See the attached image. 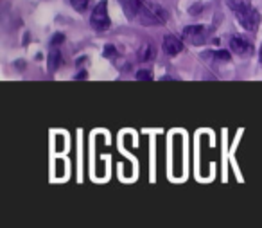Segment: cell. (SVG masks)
Listing matches in <instances>:
<instances>
[{"mask_svg":"<svg viewBox=\"0 0 262 228\" xmlns=\"http://www.w3.org/2000/svg\"><path fill=\"white\" fill-rule=\"evenodd\" d=\"M228 5H230V9H232V11L239 13V11H242V9L252 7V0H230V2H228Z\"/></svg>","mask_w":262,"mask_h":228,"instance_id":"11","label":"cell"},{"mask_svg":"<svg viewBox=\"0 0 262 228\" xmlns=\"http://www.w3.org/2000/svg\"><path fill=\"white\" fill-rule=\"evenodd\" d=\"M90 25L97 33H104V31L110 29V16H108V4H106V0H101L99 4L94 7L92 16H90Z\"/></svg>","mask_w":262,"mask_h":228,"instance_id":"2","label":"cell"},{"mask_svg":"<svg viewBox=\"0 0 262 228\" xmlns=\"http://www.w3.org/2000/svg\"><path fill=\"white\" fill-rule=\"evenodd\" d=\"M137 20L142 25H162L167 20V13L156 2H146L142 5V9H140Z\"/></svg>","mask_w":262,"mask_h":228,"instance_id":"1","label":"cell"},{"mask_svg":"<svg viewBox=\"0 0 262 228\" xmlns=\"http://www.w3.org/2000/svg\"><path fill=\"white\" fill-rule=\"evenodd\" d=\"M201 58H212V60H216V61H223V63H226V61H230V52L228 50H208V52H203L201 54Z\"/></svg>","mask_w":262,"mask_h":228,"instance_id":"10","label":"cell"},{"mask_svg":"<svg viewBox=\"0 0 262 228\" xmlns=\"http://www.w3.org/2000/svg\"><path fill=\"white\" fill-rule=\"evenodd\" d=\"M115 54H117L115 45H106V47H104V56H106V58H112V56H115Z\"/></svg>","mask_w":262,"mask_h":228,"instance_id":"14","label":"cell"},{"mask_svg":"<svg viewBox=\"0 0 262 228\" xmlns=\"http://www.w3.org/2000/svg\"><path fill=\"white\" fill-rule=\"evenodd\" d=\"M61 67V52L58 47H50V52H49V60H47V69L49 72H56V70Z\"/></svg>","mask_w":262,"mask_h":228,"instance_id":"9","label":"cell"},{"mask_svg":"<svg viewBox=\"0 0 262 228\" xmlns=\"http://www.w3.org/2000/svg\"><path fill=\"white\" fill-rule=\"evenodd\" d=\"M182 36L188 45H203L207 41V29L203 25H187Z\"/></svg>","mask_w":262,"mask_h":228,"instance_id":"4","label":"cell"},{"mask_svg":"<svg viewBox=\"0 0 262 228\" xmlns=\"http://www.w3.org/2000/svg\"><path fill=\"white\" fill-rule=\"evenodd\" d=\"M70 5H72V7H74L75 11H79V13H83V11L88 9L90 0H70Z\"/></svg>","mask_w":262,"mask_h":228,"instance_id":"12","label":"cell"},{"mask_svg":"<svg viewBox=\"0 0 262 228\" xmlns=\"http://www.w3.org/2000/svg\"><path fill=\"white\" fill-rule=\"evenodd\" d=\"M162 49H163V52L167 56H178L180 52L183 50V41L180 40L178 36H174V35H167L165 38H163V41H162Z\"/></svg>","mask_w":262,"mask_h":228,"instance_id":"6","label":"cell"},{"mask_svg":"<svg viewBox=\"0 0 262 228\" xmlns=\"http://www.w3.org/2000/svg\"><path fill=\"white\" fill-rule=\"evenodd\" d=\"M259 54H261V61H262V45H261V52H259Z\"/></svg>","mask_w":262,"mask_h":228,"instance_id":"16","label":"cell"},{"mask_svg":"<svg viewBox=\"0 0 262 228\" xmlns=\"http://www.w3.org/2000/svg\"><path fill=\"white\" fill-rule=\"evenodd\" d=\"M137 79H140V81L153 79V72H151V70H139V72H137Z\"/></svg>","mask_w":262,"mask_h":228,"instance_id":"13","label":"cell"},{"mask_svg":"<svg viewBox=\"0 0 262 228\" xmlns=\"http://www.w3.org/2000/svg\"><path fill=\"white\" fill-rule=\"evenodd\" d=\"M230 49H232L237 56L248 58V56H252V52H253V45H252V41L248 40V38H244L242 35H233V36H230Z\"/></svg>","mask_w":262,"mask_h":228,"instance_id":"5","label":"cell"},{"mask_svg":"<svg viewBox=\"0 0 262 228\" xmlns=\"http://www.w3.org/2000/svg\"><path fill=\"white\" fill-rule=\"evenodd\" d=\"M119 2L122 5V11L128 20H137L142 5L146 4V0H119Z\"/></svg>","mask_w":262,"mask_h":228,"instance_id":"7","label":"cell"},{"mask_svg":"<svg viewBox=\"0 0 262 228\" xmlns=\"http://www.w3.org/2000/svg\"><path fill=\"white\" fill-rule=\"evenodd\" d=\"M237 15V22L244 31H250V33H255L259 29V24H261V13H259L255 7H248V9H242Z\"/></svg>","mask_w":262,"mask_h":228,"instance_id":"3","label":"cell"},{"mask_svg":"<svg viewBox=\"0 0 262 228\" xmlns=\"http://www.w3.org/2000/svg\"><path fill=\"white\" fill-rule=\"evenodd\" d=\"M63 41V35H54L52 36V40H50V47H56V43L60 45Z\"/></svg>","mask_w":262,"mask_h":228,"instance_id":"15","label":"cell"},{"mask_svg":"<svg viewBox=\"0 0 262 228\" xmlns=\"http://www.w3.org/2000/svg\"><path fill=\"white\" fill-rule=\"evenodd\" d=\"M154 56H156V47H154L151 41H146V43L140 45L139 52H137V58H139V61H142V63L153 61Z\"/></svg>","mask_w":262,"mask_h":228,"instance_id":"8","label":"cell"}]
</instances>
